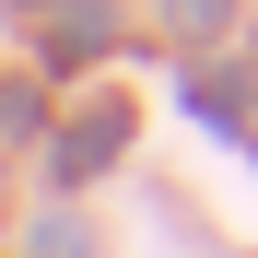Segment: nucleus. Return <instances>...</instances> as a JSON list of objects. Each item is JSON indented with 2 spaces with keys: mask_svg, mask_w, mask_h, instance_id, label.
<instances>
[{
  "mask_svg": "<svg viewBox=\"0 0 258 258\" xmlns=\"http://www.w3.org/2000/svg\"><path fill=\"white\" fill-rule=\"evenodd\" d=\"M117 141H129V117H117V106H106V117H82L71 141H59V176H94V164H106Z\"/></svg>",
  "mask_w": 258,
  "mask_h": 258,
  "instance_id": "1",
  "label": "nucleus"
}]
</instances>
